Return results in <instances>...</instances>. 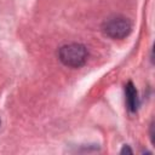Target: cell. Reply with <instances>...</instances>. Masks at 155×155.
<instances>
[{
  "instance_id": "1",
  "label": "cell",
  "mask_w": 155,
  "mask_h": 155,
  "mask_svg": "<svg viewBox=\"0 0 155 155\" xmlns=\"http://www.w3.org/2000/svg\"><path fill=\"white\" fill-rule=\"evenodd\" d=\"M87 50L81 44H69L64 45L58 51V58L59 61L71 68H79L85 64L87 61Z\"/></svg>"
},
{
  "instance_id": "2",
  "label": "cell",
  "mask_w": 155,
  "mask_h": 155,
  "mask_svg": "<svg viewBox=\"0 0 155 155\" xmlns=\"http://www.w3.org/2000/svg\"><path fill=\"white\" fill-rule=\"evenodd\" d=\"M132 29L131 22L122 16H115L107 19L103 24V31L105 35L113 39H124L126 38Z\"/></svg>"
},
{
  "instance_id": "3",
  "label": "cell",
  "mask_w": 155,
  "mask_h": 155,
  "mask_svg": "<svg viewBox=\"0 0 155 155\" xmlns=\"http://www.w3.org/2000/svg\"><path fill=\"white\" fill-rule=\"evenodd\" d=\"M125 94H126V104L130 111H136L138 108V94L137 90L133 84L130 81L125 86Z\"/></svg>"
},
{
  "instance_id": "4",
  "label": "cell",
  "mask_w": 155,
  "mask_h": 155,
  "mask_svg": "<svg viewBox=\"0 0 155 155\" xmlns=\"http://www.w3.org/2000/svg\"><path fill=\"white\" fill-rule=\"evenodd\" d=\"M125 153H128V154H132V150H131V149H130V148H128L127 145H125V147H124V149L121 150V154H125Z\"/></svg>"
}]
</instances>
